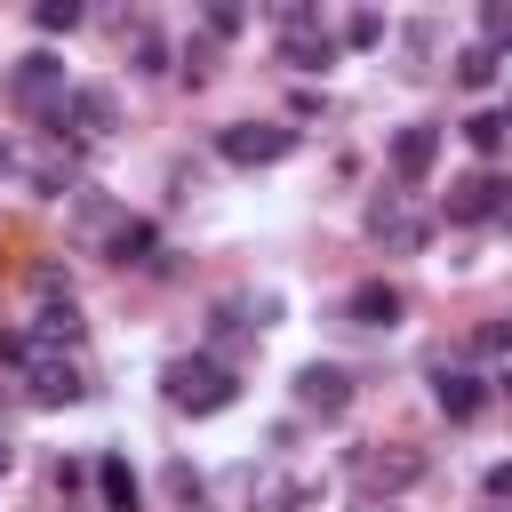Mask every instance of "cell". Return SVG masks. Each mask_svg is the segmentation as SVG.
Masks as SVG:
<instances>
[{"label":"cell","mask_w":512,"mask_h":512,"mask_svg":"<svg viewBox=\"0 0 512 512\" xmlns=\"http://www.w3.org/2000/svg\"><path fill=\"white\" fill-rule=\"evenodd\" d=\"M168 400L184 408V416H216V408H232V368H216V360H168Z\"/></svg>","instance_id":"obj_1"},{"label":"cell","mask_w":512,"mask_h":512,"mask_svg":"<svg viewBox=\"0 0 512 512\" xmlns=\"http://www.w3.org/2000/svg\"><path fill=\"white\" fill-rule=\"evenodd\" d=\"M296 392H304V408H320V416H344V408H352L344 368H304V376H296Z\"/></svg>","instance_id":"obj_8"},{"label":"cell","mask_w":512,"mask_h":512,"mask_svg":"<svg viewBox=\"0 0 512 512\" xmlns=\"http://www.w3.org/2000/svg\"><path fill=\"white\" fill-rule=\"evenodd\" d=\"M40 336H48V344H72V336H80V312H72V296H64V304H40Z\"/></svg>","instance_id":"obj_13"},{"label":"cell","mask_w":512,"mask_h":512,"mask_svg":"<svg viewBox=\"0 0 512 512\" xmlns=\"http://www.w3.org/2000/svg\"><path fill=\"white\" fill-rule=\"evenodd\" d=\"M456 80H464V88H488V80H496V48H464V56H456Z\"/></svg>","instance_id":"obj_14"},{"label":"cell","mask_w":512,"mask_h":512,"mask_svg":"<svg viewBox=\"0 0 512 512\" xmlns=\"http://www.w3.org/2000/svg\"><path fill=\"white\" fill-rule=\"evenodd\" d=\"M56 88H64V64L56 56H24L16 64V104H48Z\"/></svg>","instance_id":"obj_10"},{"label":"cell","mask_w":512,"mask_h":512,"mask_svg":"<svg viewBox=\"0 0 512 512\" xmlns=\"http://www.w3.org/2000/svg\"><path fill=\"white\" fill-rule=\"evenodd\" d=\"M64 128L72 136H104L112 128V88H72L64 96Z\"/></svg>","instance_id":"obj_7"},{"label":"cell","mask_w":512,"mask_h":512,"mask_svg":"<svg viewBox=\"0 0 512 512\" xmlns=\"http://www.w3.org/2000/svg\"><path fill=\"white\" fill-rule=\"evenodd\" d=\"M360 472H368V480H416L424 464H416V456H368Z\"/></svg>","instance_id":"obj_16"},{"label":"cell","mask_w":512,"mask_h":512,"mask_svg":"<svg viewBox=\"0 0 512 512\" xmlns=\"http://www.w3.org/2000/svg\"><path fill=\"white\" fill-rule=\"evenodd\" d=\"M480 352H512V320H488L480 328Z\"/></svg>","instance_id":"obj_20"},{"label":"cell","mask_w":512,"mask_h":512,"mask_svg":"<svg viewBox=\"0 0 512 512\" xmlns=\"http://www.w3.org/2000/svg\"><path fill=\"white\" fill-rule=\"evenodd\" d=\"M488 496H496V504H512V464H496V472H488Z\"/></svg>","instance_id":"obj_21"},{"label":"cell","mask_w":512,"mask_h":512,"mask_svg":"<svg viewBox=\"0 0 512 512\" xmlns=\"http://www.w3.org/2000/svg\"><path fill=\"white\" fill-rule=\"evenodd\" d=\"M432 400H440V416H480V376H464V368H440L432 376Z\"/></svg>","instance_id":"obj_9"},{"label":"cell","mask_w":512,"mask_h":512,"mask_svg":"<svg viewBox=\"0 0 512 512\" xmlns=\"http://www.w3.org/2000/svg\"><path fill=\"white\" fill-rule=\"evenodd\" d=\"M216 152H224L232 168H272V160L296 152V128H280V120H240V128L216 136Z\"/></svg>","instance_id":"obj_2"},{"label":"cell","mask_w":512,"mask_h":512,"mask_svg":"<svg viewBox=\"0 0 512 512\" xmlns=\"http://www.w3.org/2000/svg\"><path fill=\"white\" fill-rule=\"evenodd\" d=\"M24 392H32L40 408H72L88 384H80V368H72L64 352H24Z\"/></svg>","instance_id":"obj_3"},{"label":"cell","mask_w":512,"mask_h":512,"mask_svg":"<svg viewBox=\"0 0 512 512\" xmlns=\"http://www.w3.org/2000/svg\"><path fill=\"white\" fill-rule=\"evenodd\" d=\"M96 488H104V504H112V512H136V472H128L120 456H104V464H96Z\"/></svg>","instance_id":"obj_12"},{"label":"cell","mask_w":512,"mask_h":512,"mask_svg":"<svg viewBox=\"0 0 512 512\" xmlns=\"http://www.w3.org/2000/svg\"><path fill=\"white\" fill-rule=\"evenodd\" d=\"M432 160H440V128H432V120H408V128L392 136V176H400V184H424Z\"/></svg>","instance_id":"obj_4"},{"label":"cell","mask_w":512,"mask_h":512,"mask_svg":"<svg viewBox=\"0 0 512 512\" xmlns=\"http://www.w3.org/2000/svg\"><path fill=\"white\" fill-rule=\"evenodd\" d=\"M504 128H512V104H504Z\"/></svg>","instance_id":"obj_23"},{"label":"cell","mask_w":512,"mask_h":512,"mask_svg":"<svg viewBox=\"0 0 512 512\" xmlns=\"http://www.w3.org/2000/svg\"><path fill=\"white\" fill-rule=\"evenodd\" d=\"M464 136H472L480 152H496V144H504V112H480V120H464Z\"/></svg>","instance_id":"obj_17"},{"label":"cell","mask_w":512,"mask_h":512,"mask_svg":"<svg viewBox=\"0 0 512 512\" xmlns=\"http://www.w3.org/2000/svg\"><path fill=\"white\" fill-rule=\"evenodd\" d=\"M504 192H512V184H504V176H488V168H480V176H464V184H448V224H480V216H496V208H504Z\"/></svg>","instance_id":"obj_5"},{"label":"cell","mask_w":512,"mask_h":512,"mask_svg":"<svg viewBox=\"0 0 512 512\" xmlns=\"http://www.w3.org/2000/svg\"><path fill=\"white\" fill-rule=\"evenodd\" d=\"M144 248H152V232H144V224H128V232H120V240H112V256H120V264H136V256H144Z\"/></svg>","instance_id":"obj_19"},{"label":"cell","mask_w":512,"mask_h":512,"mask_svg":"<svg viewBox=\"0 0 512 512\" xmlns=\"http://www.w3.org/2000/svg\"><path fill=\"white\" fill-rule=\"evenodd\" d=\"M32 16H40V32H72L80 24V0H40Z\"/></svg>","instance_id":"obj_15"},{"label":"cell","mask_w":512,"mask_h":512,"mask_svg":"<svg viewBox=\"0 0 512 512\" xmlns=\"http://www.w3.org/2000/svg\"><path fill=\"white\" fill-rule=\"evenodd\" d=\"M480 32H488L480 48H512V8H488V16H480Z\"/></svg>","instance_id":"obj_18"},{"label":"cell","mask_w":512,"mask_h":512,"mask_svg":"<svg viewBox=\"0 0 512 512\" xmlns=\"http://www.w3.org/2000/svg\"><path fill=\"white\" fill-rule=\"evenodd\" d=\"M8 464H16V448H8V440H0V472H8Z\"/></svg>","instance_id":"obj_22"},{"label":"cell","mask_w":512,"mask_h":512,"mask_svg":"<svg viewBox=\"0 0 512 512\" xmlns=\"http://www.w3.org/2000/svg\"><path fill=\"white\" fill-rule=\"evenodd\" d=\"M280 56H288V64H304V72H320V64H328V32H320V24L304 16V24H288V40H280Z\"/></svg>","instance_id":"obj_11"},{"label":"cell","mask_w":512,"mask_h":512,"mask_svg":"<svg viewBox=\"0 0 512 512\" xmlns=\"http://www.w3.org/2000/svg\"><path fill=\"white\" fill-rule=\"evenodd\" d=\"M344 312H352L360 328H392V320H400V288H392V280H360V288L344 296Z\"/></svg>","instance_id":"obj_6"}]
</instances>
